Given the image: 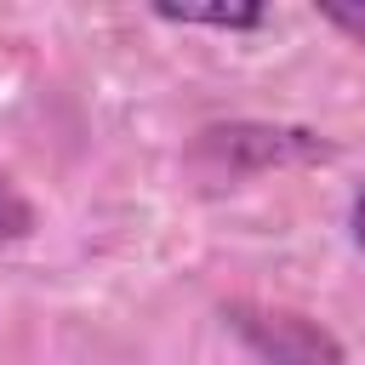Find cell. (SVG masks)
<instances>
[{
	"instance_id": "3",
	"label": "cell",
	"mask_w": 365,
	"mask_h": 365,
	"mask_svg": "<svg viewBox=\"0 0 365 365\" xmlns=\"http://www.w3.org/2000/svg\"><path fill=\"white\" fill-rule=\"evenodd\" d=\"M23 228H29V205L0 182V240H11V234H23Z\"/></svg>"
},
{
	"instance_id": "1",
	"label": "cell",
	"mask_w": 365,
	"mask_h": 365,
	"mask_svg": "<svg viewBox=\"0 0 365 365\" xmlns=\"http://www.w3.org/2000/svg\"><path fill=\"white\" fill-rule=\"evenodd\" d=\"M240 331L274 365H336V342L325 331H314L308 319H297V314H268V325L262 319H240Z\"/></svg>"
},
{
	"instance_id": "5",
	"label": "cell",
	"mask_w": 365,
	"mask_h": 365,
	"mask_svg": "<svg viewBox=\"0 0 365 365\" xmlns=\"http://www.w3.org/2000/svg\"><path fill=\"white\" fill-rule=\"evenodd\" d=\"M354 240H359V251H365V188H359V200H354Z\"/></svg>"
},
{
	"instance_id": "4",
	"label": "cell",
	"mask_w": 365,
	"mask_h": 365,
	"mask_svg": "<svg viewBox=\"0 0 365 365\" xmlns=\"http://www.w3.org/2000/svg\"><path fill=\"white\" fill-rule=\"evenodd\" d=\"M319 11H325L336 29H348V34H359V40H365V11H348V6H319Z\"/></svg>"
},
{
	"instance_id": "2",
	"label": "cell",
	"mask_w": 365,
	"mask_h": 365,
	"mask_svg": "<svg viewBox=\"0 0 365 365\" xmlns=\"http://www.w3.org/2000/svg\"><path fill=\"white\" fill-rule=\"evenodd\" d=\"M165 23H188V29H257L262 23V6H211V11H194V6H160Z\"/></svg>"
}]
</instances>
